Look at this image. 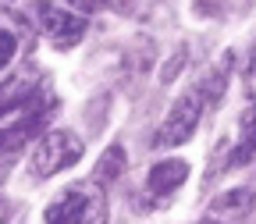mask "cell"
<instances>
[{
  "label": "cell",
  "mask_w": 256,
  "mask_h": 224,
  "mask_svg": "<svg viewBox=\"0 0 256 224\" xmlns=\"http://www.w3.org/2000/svg\"><path fill=\"white\" fill-rule=\"evenodd\" d=\"M43 220L46 224H107V200L100 185L78 182V185H68L43 210Z\"/></svg>",
  "instance_id": "6da1fadb"
},
{
  "label": "cell",
  "mask_w": 256,
  "mask_h": 224,
  "mask_svg": "<svg viewBox=\"0 0 256 224\" xmlns=\"http://www.w3.org/2000/svg\"><path fill=\"white\" fill-rule=\"evenodd\" d=\"M82 153H86V142L75 132H68V128H54V132L36 139V150H32L28 168H32L36 178H54L64 168H75L82 160Z\"/></svg>",
  "instance_id": "7a4b0ae2"
},
{
  "label": "cell",
  "mask_w": 256,
  "mask_h": 224,
  "mask_svg": "<svg viewBox=\"0 0 256 224\" xmlns=\"http://www.w3.org/2000/svg\"><path fill=\"white\" fill-rule=\"evenodd\" d=\"M203 110H206V100H203V92L196 86L185 89V92H178V100L171 104L168 118L160 121V128H156L153 146H185L192 136H196Z\"/></svg>",
  "instance_id": "3957f363"
},
{
  "label": "cell",
  "mask_w": 256,
  "mask_h": 224,
  "mask_svg": "<svg viewBox=\"0 0 256 224\" xmlns=\"http://www.w3.org/2000/svg\"><path fill=\"white\" fill-rule=\"evenodd\" d=\"M36 18H40V32L57 50H72L75 43H82L86 28H89L86 14L64 11V8L54 4V0H36Z\"/></svg>",
  "instance_id": "277c9868"
},
{
  "label": "cell",
  "mask_w": 256,
  "mask_h": 224,
  "mask_svg": "<svg viewBox=\"0 0 256 224\" xmlns=\"http://www.w3.org/2000/svg\"><path fill=\"white\" fill-rule=\"evenodd\" d=\"M252 206H256V192L246 188V185H238V188L220 192V196L210 203L206 220H214V224H242L252 214Z\"/></svg>",
  "instance_id": "5b68a950"
},
{
  "label": "cell",
  "mask_w": 256,
  "mask_h": 224,
  "mask_svg": "<svg viewBox=\"0 0 256 224\" xmlns=\"http://www.w3.org/2000/svg\"><path fill=\"white\" fill-rule=\"evenodd\" d=\"M22 121H14V124H8V128H0V153H11V150H22L25 142H32L40 132H43V124H46V110H40L36 107V100H32L28 107H25V114H18Z\"/></svg>",
  "instance_id": "8992f818"
},
{
  "label": "cell",
  "mask_w": 256,
  "mask_h": 224,
  "mask_svg": "<svg viewBox=\"0 0 256 224\" xmlns=\"http://www.w3.org/2000/svg\"><path fill=\"white\" fill-rule=\"evenodd\" d=\"M224 150H228L224 168H228V164L232 168H242V164H249V160H256V100H252V107L238 121V139H228Z\"/></svg>",
  "instance_id": "52a82bcc"
},
{
  "label": "cell",
  "mask_w": 256,
  "mask_h": 224,
  "mask_svg": "<svg viewBox=\"0 0 256 224\" xmlns=\"http://www.w3.org/2000/svg\"><path fill=\"white\" fill-rule=\"evenodd\" d=\"M185 178H188L185 160H178V156L160 160V164H153L150 174H146V192H153V196H171L174 188L185 185Z\"/></svg>",
  "instance_id": "ba28073f"
},
{
  "label": "cell",
  "mask_w": 256,
  "mask_h": 224,
  "mask_svg": "<svg viewBox=\"0 0 256 224\" xmlns=\"http://www.w3.org/2000/svg\"><path fill=\"white\" fill-rule=\"evenodd\" d=\"M124 171H128V156H124V146H107L104 150V156L96 160V171H92V185H100V188H107V185H114V182H121L124 178Z\"/></svg>",
  "instance_id": "9c48e42d"
},
{
  "label": "cell",
  "mask_w": 256,
  "mask_h": 224,
  "mask_svg": "<svg viewBox=\"0 0 256 224\" xmlns=\"http://www.w3.org/2000/svg\"><path fill=\"white\" fill-rule=\"evenodd\" d=\"M32 96H36V86H32V82H25V78L4 82V86H0V118L18 110V107H28Z\"/></svg>",
  "instance_id": "30bf717a"
},
{
  "label": "cell",
  "mask_w": 256,
  "mask_h": 224,
  "mask_svg": "<svg viewBox=\"0 0 256 224\" xmlns=\"http://www.w3.org/2000/svg\"><path fill=\"white\" fill-rule=\"evenodd\" d=\"M14 54H18V36L11 28H0V72L14 60Z\"/></svg>",
  "instance_id": "8fae6325"
},
{
  "label": "cell",
  "mask_w": 256,
  "mask_h": 224,
  "mask_svg": "<svg viewBox=\"0 0 256 224\" xmlns=\"http://www.w3.org/2000/svg\"><path fill=\"white\" fill-rule=\"evenodd\" d=\"M68 11H78V14H92V11H104L110 8V0H64Z\"/></svg>",
  "instance_id": "7c38bea8"
},
{
  "label": "cell",
  "mask_w": 256,
  "mask_h": 224,
  "mask_svg": "<svg viewBox=\"0 0 256 224\" xmlns=\"http://www.w3.org/2000/svg\"><path fill=\"white\" fill-rule=\"evenodd\" d=\"M182 64H185V46H178V50H174V57L168 60V68L160 72V82H171V78L178 75V68H182Z\"/></svg>",
  "instance_id": "4fadbf2b"
},
{
  "label": "cell",
  "mask_w": 256,
  "mask_h": 224,
  "mask_svg": "<svg viewBox=\"0 0 256 224\" xmlns=\"http://www.w3.org/2000/svg\"><path fill=\"white\" fill-rule=\"evenodd\" d=\"M246 92L256 100V50H252V57H249V68H246Z\"/></svg>",
  "instance_id": "5bb4252c"
},
{
  "label": "cell",
  "mask_w": 256,
  "mask_h": 224,
  "mask_svg": "<svg viewBox=\"0 0 256 224\" xmlns=\"http://www.w3.org/2000/svg\"><path fill=\"white\" fill-rule=\"evenodd\" d=\"M8 217H11V203H8L4 196H0V224H4Z\"/></svg>",
  "instance_id": "9a60e30c"
},
{
  "label": "cell",
  "mask_w": 256,
  "mask_h": 224,
  "mask_svg": "<svg viewBox=\"0 0 256 224\" xmlns=\"http://www.w3.org/2000/svg\"><path fill=\"white\" fill-rule=\"evenodd\" d=\"M200 224H214V220H200Z\"/></svg>",
  "instance_id": "2e32d148"
},
{
  "label": "cell",
  "mask_w": 256,
  "mask_h": 224,
  "mask_svg": "<svg viewBox=\"0 0 256 224\" xmlns=\"http://www.w3.org/2000/svg\"><path fill=\"white\" fill-rule=\"evenodd\" d=\"M0 178H4V171H0Z\"/></svg>",
  "instance_id": "e0dca14e"
}]
</instances>
